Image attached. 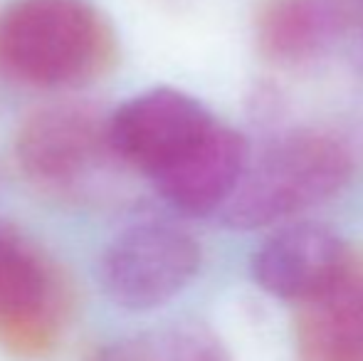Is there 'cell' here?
<instances>
[{
	"label": "cell",
	"mask_w": 363,
	"mask_h": 361,
	"mask_svg": "<svg viewBox=\"0 0 363 361\" xmlns=\"http://www.w3.org/2000/svg\"><path fill=\"white\" fill-rule=\"evenodd\" d=\"M119 43L91 0H13L0 15V62L35 87H82L111 72Z\"/></svg>",
	"instance_id": "obj_1"
},
{
	"label": "cell",
	"mask_w": 363,
	"mask_h": 361,
	"mask_svg": "<svg viewBox=\"0 0 363 361\" xmlns=\"http://www.w3.org/2000/svg\"><path fill=\"white\" fill-rule=\"evenodd\" d=\"M351 149L331 131L296 129L247 161L220 216L235 231H257L319 206L349 183Z\"/></svg>",
	"instance_id": "obj_2"
},
{
	"label": "cell",
	"mask_w": 363,
	"mask_h": 361,
	"mask_svg": "<svg viewBox=\"0 0 363 361\" xmlns=\"http://www.w3.org/2000/svg\"><path fill=\"white\" fill-rule=\"evenodd\" d=\"M72 292L62 267L33 235L0 218V347L48 359L62 344Z\"/></svg>",
	"instance_id": "obj_3"
},
{
	"label": "cell",
	"mask_w": 363,
	"mask_h": 361,
	"mask_svg": "<svg viewBox=\"0 0 363 361\" xmlns=\"http://www.w3.org/2000/svg\"><path fill=\"white\" fill-rule=\"evenodd\" d=\"M15 159L50 196H89L116 159L109 114L86 101H55L30 111L15 136Z\"/></svg>",
	"instance_id": "obj_4"
},
{
	"label": "cell",
	"mask_w": 363,
	"mask_h": 361,
	"mask_svg": "<svg viewBox=\"0 0 363 361\" xmlns=\"http://www.w3.org/2000/svg\"><path fill=\"white\" fill-rule=\"evenodd\" d=\"M201 245L181 226L139 221L119 231L99 260L106 297L129 312L163 307L201 270Z\"/></svg>",
	"instance_id": "obj_5"
},
{
	"label": "cell",
	"mask_w": 363,
	"mask_h": 361,
	"mask_svg": "<svg viewBox=\"0 0 363 361\" xmlns=\"http://www.w3.org/2000/svg\"><path fill=\"white\" fill-rule=\"evenodd\" d=\"M213 124V114L196 96L156 87L136 94L109 114L111 151L126 166L153 179L186 154Z\"/></svg>",
	"instance_id": "obj_6"
},
{
	"label": "cell",
	"mask_w": 363,
	"mask_h": 361,
	"mask_svg": "<svg viewBox=\"0 0 363 361\" xmlns=\"http://www.w3.org/2000/svg\"><path fill=\"white\" fill-rule=\"evenodd\" d=\"M349 257V248L329 226L296 223L259 245L252 277L272 297L304 304L344 272Z\"/></svg>",
	"instance_id": "obj_7"
},
{
	"label": "cell",
	"mask_w": 363,
	"mask_h": 361,
	"mask_svg": "<svg viewBox=\"0 0 363 361\" xmlns=\"http://www.w3.org/2000/svg\"><path fill=\"white\" fill-rule=\"evenodd\" d=\"M247 161L245 136L216 121L186 154L151 181L171 208L201 218L223 211L242 179Z\"/></svg>",
	"instance_id": "obj_8"
},
{
	"label": "cell",
	"mask_w": 363,
	"mask_h": 361,
	"mask_svg": "<svg viewBox=\"0 0 363 361\" xmlns=\"http://www.w3.org/2000/svg\"><path fill=\"white\" fill-rule=\"evenodd\" d=\"M294 344L296 361H363L361 255H351L324 292L299 304Z\"/></svg>",
	"instance_id": "obj_9"
},
{
	"label": "cell",
	"mask_w": 363,
	"mask_h": 361,
	"mask_svg": "<svg viewBox=\"0 0 363 361\" xmlns=\"http://www.w3.org/2000/svg\"><path fill=\"white\" fill-rule=\"evenodd\" d=\"M344 28L346 13L336 0H262L255 13L257 48L282 65L319 57Z\"/></svg>",
	"instance_id": "obj_10"
},
{
	"label": "cell",
	"mask_w": 363,
	"mask_h": 361,
	"mask_svg": "<svg viewBox=\"0 0 363 361\" xmlns=\"http://www.w3.org/2000/svg\"><path fill=\"white\" fill-rule=\"evenodd\" d=\"M163 361H233L223 339L201 322H176L151 329Z\"/></svg>",
	"instance_id": "obj_11"
},
{
	"label": "cell",
	"mask_w": 363,
	"mask_h": 361,
	"mask_svg": "<svg viewBox=\"0 0 363 361\" xmlns=\"http://www.w3.org/2000/svg\"><path fill=\"white\" fill-rule=\"evenodd\" d=\"M89 361H163L158 354L156 344H153L151 334H136V337H126L119 342H111L99 347L91 354Z\"/></svg>",
	"instance_id": "obj_12"
}]
</instances>
